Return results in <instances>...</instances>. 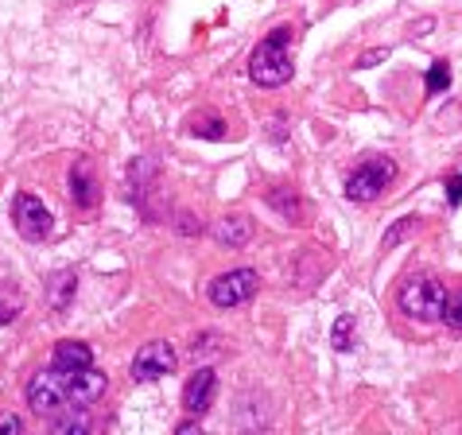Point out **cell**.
Here are the masks:
<instances>
[{
	"label": "cell",
	"instance_id": "9a60e30c",
	"mask_svg": "<svg viewBox=\"0 0 462 435\" xmlns=\"http://www.w3.org/2000/svg\"><path fill=\"white\" fill-rule=\"evenodd\" d=\"M156 175H160V160H156V156H140V160L133 163V171H128V183H133V195H136V199L144 195L148 183H152V179H156Z\"/></svg>",
	"mask_w": 462,
	"mask_h": 435
},
{
	"label": "cell",
	"instance_id": "277c9868",
	"mask_svg": "<svg viewBox=\"0 0 462 435\" xmlns=\"http://www.w3.org/2000/svg\"><path fill=\"white\" fill-rule=\"evenodd\" d=\"M396 179V163L389 156H374L365 163H357V168L350 171V179H346V199L350 202H374L381 199V190L389 187Z\"/></svg>",
	"mask_w": 462,
	"mask_h": 435
},
{
	"label": "cell",
	"instance_id": "603a6c76",
	"mask_svg": "<svg viewBox=\"0 0 462 435\" xmlns=\"http://www.w3.org/2000/svg\"><path fill=\"white\" fill-rule=\"evenodd\" d=\"M384 59H389V51H384V47H374V51H365V55L357 59V67L369 70V67H377V62H384Z\"/></svg>",
	"mask_w": 462,
	"mask_h": 435
},
{
	"label": "cell",
	"instance_id": "cb8c5ba5",
	"mask_svg": "<svg viewBox=\"0 0 462 435\" xmlns=\"http://www.w3.org/2000/svg\"><path fill=\"white\" fill-rule=\"evenodd\" d=\"M16 315H20V303H12V300L0 296V327L12 323V319H16Z\"/></svg>",
	"mask_w": 462,
	"mask_h": 435
},
{
	"label": "cell",
	"instance_id": "4fadbf2b",
	"mask_svg": "<svg viewBox=\"0 0 462 435\" xmlns=\"http://www.w3.org/2000/svg\"><path fill=\"white\" fill-rule=\"evenodd\" d=\"M51 366H55V369H67V374H79V369L94 366V350H89L86 342L67 338V342H59V347H55V357H51Z\"/></svg>",
	"mask_w": 462,
	"mask_h": 435
},
{
	"label": "cell",
	"instance_id": "8fae6325",
	"mask_svg": "<svg viewBox=\"0 0 462 435\" xmlns=\"http://www.w3.org/2000/svg\"><path fill=\"white\" fill-rule=\"evenodd\" d=\"M97 179H94V168H89V160H74L70 168V199L79 210H94L97 207Z\"/></svg>",
	"mask_w": 462,
	"mask_h": 435
},
{
	"label": "cell",
	"instance_id": "7402d4cb",
	"mask_svg": "<svg viewBox=\"0 0 462 435\" xmlns=\"http://www.w3.org/2000/svg\"><path fill=\"white\" fill-rule=\"evenodd\" d=\"M23 431V420L16 412H0V435H20Z\"/></svg>",
	"mask_w": 462,
	"mask_h": 435
},
{
	"label": "cell",
	"instance_id": "d4e9b609",
	"mask_svg": "<svg viewBox=\"0 0 462 435\" xmlns=\"http://www.w3.org/2000/svg\"><path fill=\"white\" fill-rule=\"evenodd\" d=\"M190 350H195V357H199V354H214V350H217V335H202V338H195V347H190Z\"/></svg>",
	"mask_w": 462,
	"mask_h": 435
},
{
	"label": "cell",
	"instance_id": "2e32d148",
	"mask_svg": "<svg viewBox=\"0 0 462 435\" xmlns=\"http://www.w3.org/2000/svg\"><path fill=\"white\" fill-rule=\"evenodd\" d=\"M268 207L280 210V214L288 218V222H300V218H303V202L295 199V190H291V187H276L273 195H268Z\"/></svg>",
	"mask_w": 462,
	"mask_h": 435
},
{
	"label": "cell",
	"instance_id": "6da1fadb",
	"mask_svg": "<svg viewBox=\"0 0 462 435\" xmlns=\"http://www.w3.org/2000/svg\"><path fill=\"white\" fill-rule=\"evenodd\" d=\"M291 70H295V62H291V28H288V23H280V28H273L261 43L253 47L249 79L256 86L276 89V86H284L291 79Z\"/></svg>",
	"mask_w": 462,
	"mask_h": 435
},
{
	"label": "cell",
	"instance_id": "52a82bcc",
	"mask_svg": "<svg viewBox=\"0 0 462 435\" xmlns=\"http://www.w3.org/2000/svg\"><path fill=\"white\" fill-rule=\"evenodd\" d=\"M12 226L20 229V237L43 241L51 234V226H55V218H51V210L43 207V199L16 195V202H12Z\"/></svg>",
	"mask_w": 462,
	"mask_h": 435
},
{
	"label": "cell",
	"instance_id": "30bf717a",
	"mask_svg": "<svg viewBox=\"0 0 462 435\" xmlns=\"http://www.w3.org/2000/svg\"><path fill=\"white\" fill-rule=\"evenodd\" d=\"M210 237H214L222 249H241V245H249V241H253V218H245V214H226V218H217V222L210 226Z\"/></svg>",
	"mask_w": 462,
	"mask_h": 435
},
{
	"label": "cell",
	"instance_id": "3957f363",
	"mask_svg": "<svg viewBox=\"0 0 462 435\" xmlns=\"http://www.w3.org/2000/svg\"><path fill=\"white\" fill-rule=\"evenodd\" d=\"M67 381L70 374L67 369H40L32 381H28V404H32V412L35 416H59V412H67L70 401H67Z\"/></svg>",
	"mask_w": 462,
	"mask_h": 435
},
{
	"label": "cell",
	"instance_id": "ffe728a7",
	"mask_svg": "<svg viewBox=\"0 0 462 435\" xmlns=\"http://www.w3.org/2000/svg\"><path fill=\"white\" fill-rule=\"evenodd\" d=\"M443 323L462 335V292H455V296H447V307H443Z\"/></svg>",
	"mask_w": 462,
	"mask_h": 435
},
{
	"label": "cell",
	"instance_id": "7a4b0ae2",
	"mask_svg": "<svg viewBox=\"0 0 462 435\" xmlns=\"http://www.w3.org/2000/svg\"><path fill=\"white\" fill-rule=\"evenodd\" d=\"M396 307L416 323H443L447 288L435 276H408L396 292Z\"/></svg>",
	"mask_w": 462,
	"mask_h": 435
},
{
	"label": "cell",
	"instance_id": "e0dca14e",
	"mask_svg": "<svg viewBox=\"0 0 462 435\" xmlns=\"http://www.w3.org/2000/svg\"><path fill=\"white\" fill-rule=\"evenodd\" d=\"M416 229H420V218H416V214H408V218H396V222H393L389 229H384L381 245H384V249H396V245H401V241H404L408 234H416Z\"/></svg>",
	"mask_w": 462,
	"mask_h": 435
},
{
	"label": "cell",
	"instance_id": "ba28073f",
	"mask_svg": "<svg viewBox=\"0 0 462 435\" xmlns=\"http://www.w3.org/2000/svg\"><path fill=\"white\" fill-rule=\"evenodd\" d=\"M106 389H109V377L101 374V369H79V374H70V381H67V401H70V408H94L101 396H106Z\"/></svg>",
	"mask_w": 462,
	"mask_h": 435
},
{
	"label": "cell",
	"instance_id": "7c38bea8",
	"mask_svg": "<svg viewBox=\"0 0 462 435\" xmlns=\"http://www.w3.org/2000/svg\"><path fill=\"white\" fill-rule=\"evenodd\" d=\"M74 292H79V276H74V268H59V273H51L47 280V303L51 311H67L74 303Z\"/></svg>",
	"mask_w": 462,
	"mask_h": 435
},
{
	"label": "cell",
	"instance_id": "8992f818",
	"mask_svg": "<svg viewBox=\"0 0 462 435\" xmlns=\"http://www.w3.org/2000/svg\"><path fill=\"white\" fill-rule=\"evenodd\" d=\"M175 362H179V354L171 350V342H144V347L136 350L128 374H133V381H140V385H148V381L175 374Z\"/></svg>",
	"mask_w": 462,
	"mask_h": 435
},
{
	"label": "cell",
	"instance_id": "5bb4252c",
	"mask_svg": "<svg viewBox=\"0 0 462 435\" xmlns=\"http://www.w3.org/2000/svg\"><path fill=\"white\" fill-rule=\"evenodd\" d=\"M47 424H51V431H59V435H86L89 431V408H67V412L51 416Z\"/></svg>",
	"mask_w": 462,
	"mask_h": 435
},
{
	"label": "cell",
	"instance_id": "d6986e66",
	"mask_svg": "<svg viewBox=\"0 0 462 435\" xmlns=\"http://www.w3.org/2000/svg\"><path fill=\"white\" fill-rule=\"evenodd\" d=\"M423 82H428V94H447L451 89V67H447V59H435Z\"/></svg>",
	"mask_w": 462,
	"mask_h": 435
},
{
	"label": "cell",
	"instance_id": "ac0fdd59",
	"mask_svg": "<svg viewBox=\"0 0 462 435\" xmlns=\"http://www.w3.org/2000/svg\"><path fill=\"white\" fill-rule=\"evenodd\" d=\"M354 338H357V323H354V315H338L335 330H330V342H335V350H350V347H354Z\"/></svg>",
	"mask_w": 462,
	"mask_h": 435
},
{
	"label": "cell",
	"instance_id": "9c48e42d",
	"mask_svg": "<svg viewBox=\"0 0 462 435\" xmlns=\"http://www.w3.org/2000/svg\"><path fill=\"white\" fill-rule=\"evenodd\" d=\"M214 393H217V377L210 366H199L195 374H190V381L183 385V408L190 416H207L210 404H214Z\"/></svg>",
	"mask_w": 462,
	"mask_h": 435
},
{
	"label": "cell",
	"instance_id": "4316f807",
	"mask_svg": "<svg viewBox=\"0 0 462 435\" xmlns=\"http://www.w3.org/2000/svg\"><path fill=\"white\" fill-rule=\"evenodd\" d=\"M175 431H179V435H195V431H199V416H190V420H183V424H179Z\"/></svg>",
	"mask_w": 462,
	"mask_h": 435
},
{
	"label": "cell",
	"instance_id": "5b68a950",
	"mask_svg": "<svg viewBox=\"0 0 462 435\" xmlns=\"http://www.w3.org/2000/svg\"><path fill=\"white\" fill-rule=\"evenodd\" d=\"M256 288H261V276H256L253 268H229V273L210 280V303L229 311V307L249 303L256 296Z\"/></svg>",
	"mask_w": 462,
	"mask_h": 435
},
{
	"label": "cell",
	"instance_id": "484cf974",
	"mask_svg": "<svg viewBox=\"0 0 462 435\" xmlns=\"http://www.w3.org/2000/svg\"><path fill=\"white\" fill-rule=\"evenodd\" d=\"M447 202H451V207H458V202H462V175H455L451 183H447Z\"/></svg>",
	"mask_w": 462,
	"mask_h": 435
},
{
	"label": "cell",
	"instance_id": "44dd1931",
	"mask_svg": "<svg viewBox=\"0 0 462 435\" xmlns=\"http://www.w3.org/2000/svg\"><path fill=\"white\" fill-rule=\"evenodd\" d=\"M195 136L222 140V136H226V129H222V121H217V117H210V121H199V125H195Z\"/></svg>",
	"mask_w": 462,
	"mask_h": 435
}]
</instances>
